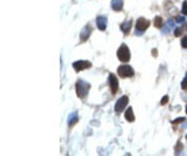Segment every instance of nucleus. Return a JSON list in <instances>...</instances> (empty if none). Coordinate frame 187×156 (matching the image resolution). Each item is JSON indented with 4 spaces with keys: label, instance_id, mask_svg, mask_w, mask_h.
<instances>
[{
    "label": "nucleus",
    "instance_id": "2eb2a0df",
    "mask_svg": "<svg viewBox=\"0 0 187 156\" xmlns=\"http://www.w3.org/2000/svg\"><path fill=\"white\" fill-rule=\"evenodd\" d=\"M175 36H180L181 34H182V28H177V29H175Z\"/></svg>",
    "mask_w": 187,
    "mask_h": 156
},
{
    "label": "nucleus",
    "instance_id": "412c9836",
    "mask_svg": "<svg viewBox=\"0 0 187 156\" xmlns=\"http://www.w3.org/2000/svg\"><path fill=\"white\" fill-rule=\"evenodd\" d=\"M176 21H179V23H182V21H185V18H176Z\"/></svg>",
    "mask_w": 187,
    "mask_h": 156
},
{
    "label": "nucleus",
    "instance_id": "9d476101",
    "mask_svg": "<svg viewBox=\"0 0 187 156\" xmlns=\"http://www.w3.org/2000/svg\"><path fill=\"white\" fill-rule=\"evenodd\" d=\"M125 118H126V120L130 121V123L135 120V115H134V111H132L131 108H127V110L125 111Z\"/></svg>",
    "mask_w": 187,
    "mask_h": 156
},
{
    "label": "nucleus",
    "instance_id": "f8f14e48",
    "mask_svg": "<svg viewBox=\"0 0 187 156\" xmlns=\"http://www.w3.org/2000/svg\"><path fill=\"white\" fill-rule=\"evenodd\" d=\"M90 28L88 26V28H85L84 30H83V33H81V41H84V40H86L88 38H89V35H90Z\"/></svg>",
    "mask_w": 187,
    "mask_h": 156
},
{
    "label": "nucleus",
    "instance_id": "0eeeda50",
    "mask_svg": "<svg viewBox=\"0 0 187 156\" xmlns=\"http://www.w3.org/2000/svg\"><path fill=\"white\" fill-rule=\"evenodd\" d=\"M109 83H110V88H111V93L112 94H116L117 93V89H119V81L116 79V76L114 74H111L109 76Z\"/></svg>",
    "mask_w": 187,
    "mask_h": 156
},
{
    "label": "nucleus",
    "instance_id": "6e6552de",
    "mask_svg": "<svg viewBox=\"0 0 187 156\" xmlns=\"http://www.w3.org/2000/svg\"><path fill=\"white\" fill-rule=\"evenodd\" d=\"M107 23V20H106V18L105 16H97V19H96V25H97V28L100 29V30H105L106 29V24Z\"/></svg>",
    "mask_w": 187,
    "mask_h": 156
},
{
    "label": "nucleus",
    "instance_id": "5701e85b",
    "mask_svg": "<svg viewBox=\"0 0 187 156\" xmlns=\"http://www.w3.org/2000/svg\"><path fill=\"white\" fill-rule=\"evenodd\" d=\"M186 113H187V108H186Z\"/></svg>",
    "mask_w": 187,
    "mask_h": 156
},
{
    "label": "nucleus",
    "instance_id": "4be33fe9",
    "mask_svg": "<svg viewBox=\"0 0 187 156\" xmlns=\"http://www.w3.org/2000/svg\"><path fill=\"white\" fill-rule=\"evenodd\" d=\"M152 55H154V56H157V50L154 49V50H152Z\"/></svg>",
    "mask_w": 187,
    "mask_h": 156
},
{
    "label": "nucleus",
    "instance_id": "1a4fd4ad",
    "mask_svg": "<svg viewBox=\"0 0 187 156\" xmlns=\"http://www.w3.org/2000/svg\"><path fill=\"white\" fill-rule=\"evenodd\" d=\"M112 9L115 11H120L124 6V0H112V4H111Z\"/></svg>",
    "mask_w": 187,
    "mask_h": 156
},
{
    "label": "nucleus",
    "instance_id": "dca6fc26",
    "mask_svg": "<svg viewBox=\"0 0 187 156\" xmlns=\"http://www.w3.org/2000/svg\"><path fill=\"white\" fill-rule=\"evenodd\" d=\"M181 86H182V89H184V90H186V91H187V75H186V78L182 80V84H181Z\"/></svg>",
    "mask_w": 187,
    "mask_h": 156
},
{
    "label": "nucleus",
    "instance_id": "f03ea898",
    "mask_svg": "<svg viewBox=\"0 0 187 156\" xmlns=\"http://www.w3.org/2000/svg\"><path fill=\"white\" fill-rule=\"evenodd\" d=\"M89 89H90V84H88V83H85V81H83V80H79V81L76 83V93H78V96H79V98L86 96Z\"/></svg>",
    "mask_w": 187,
    "mask_h": 156
},
{
    "label": "nucleus",
    "instance_id": "423d86ee",
    "mask_svg": "<svg viewBox=\"0 0 187 156\" xmlns=\"http://www.w3.org/2000/svg\"><path fill=\"white\" fill-rule=\"evenodd\" d=\"M91 68V63L90 61H84V60H79L76 63H74V69L76 71H81L84 69H89Z\"/></svg>",
    "mask_w": 187,
    "mask_h": 156
},
{
    "label": "nucleus",
    "instance_id": "f257e3e1",
    "mask_svg": "<svg viewBox=\"0 0 187 156\" xmlns=\"http://www.w3.org/2000/svg\"><path fill=\"white\" fill-rule=\"evenodd\" d=\"M117 58H119V60L122 61V63H126V61L130 60V58H131L130 50H129V48H127L125 44H122V45L119 48V50H117Z\"/></svg>",
    "mask_w": 187,
    "mask_h": 156
},
{
    "label": "nucleus",
    "instance_id": "7ed1b4c3",
    "mask_svg": "<svg viewBox=\"0 0 187 156\" xmlns=\"http://www.w3.org/2000/svg\"><path fill=\"white\" fill-rule=\"evenodd\" d=\"M117 73L121 78H131L134 75V69L129 65H121L119 69H117Z\"/></svg>",
    "mask_w": 187,
    "mask_h": 156
},
{
    "label": "nucleus",
    "instance_id": "aec40b11",
    "mask_svg": "<svg viewBox=\"0 0 187 156\" xmlns=\"http://www.w3.org/2000/svg\"><path fill=\"white\" fill-rule=\"evenodd\" d=\"M184 121H185V119H184V118H180V119L174 120V121H172V124H180V123H184Z\"/></svg>",
    "mask_w": 187,
    "mask_h": 156
},
{
    "label": "nucleus",
    "instance_id": "a211bd4d",
    "mask_svg": "<svg viewBox=\"0 0 187 156\" xmlns=\"http://www.w3.org/2000/svg\"><path fill=\"white\" fill-rule=\"evenodd\" d=\"M181 45H182V48L187 49V36H185V38L182 39V41H181Z\"/></svg>",
    "mask_w": 187,
    "mask_h": 156
},
{
    "label": "nucleus",
    "instance_id": "f3484780",
    "mask_svg": "<svg viewBox=\"0 0 187 156\" xmlns=\"http://www.w3.org/2000/svg\"><path fill=\"white\" fill-rule=\"evenodd\" d=\"M182 14L186 16L187 15V1L184 3V5H182Z\"/></svg>",
    "mask_w": 187,
    "mask_h": 156
},
{
    "label": "nucleus",
    "instance_id": "6ab92c4d",
    "mask_svg": "<svg viewBox=\"0 0 187 156\" xmlns=\"http://www.w3.org/2000/svg\"><path fill=\"white\" fill-rule=\"evenodd\" d=\"M167 101H169V96H164L162 100H161V105H166Z\"/></svg>",
    "mask_w": 187,
    "mask_h": 156
},
{
    "label": "nucleus",
    "instance_id": "20e7f679",
    "mask_svg": "<svg viewBox=\"0 0 187 156\" xmlns=\"http://www.w3.org/2000/svg\"><path fill=\"white\" fill-rule=\"evenodd\" d=\"M127 103H129V98L127 96H121L117 101H116V105H115V111L117 113V114H120V113H122L124 110H125V106L127 105Z\"/></svg>",
    "mask_w": 187,
    "mask_h": 156
},
{
    "label": "nucleus",
    "instance_id": "4468645a",
    "mask_svg": "<svg viewBox=\"0 0 187 156\" xmlns=\"http://www.w3.org/2000/svg\"><path fill=\"white\" fill-rule=\"evenodd\" d=\"M76 121H78V116H76V114H73L69 120V126H74L76 124Z\"/></svg>",
    "mask_w": 187,
    "mask_h": 156
},
{
    "label": "nucleus",
    "instance_id": "ddd939ff",
    "mask_svg": "<svg viewBox=\"0 0 187 156\" xmlns=\"http://www.w3.org/2000/svg\"><path fill=\"white\" fill-rule=\"evenodd\" d=\"M154 24H155V26H156V28H162V24H164L162 18H161V16H156V18H155Z\"/></svg>",
    "mask_w": 187,
    "mask_h": 156
},
{
    "label": "nucleus",
    "instance_id": "9b49d317",
    "mask_svg": "<svg viewBox=\"0 0 187 156\" xmlns=\"http://www.w3.org/2000/svg\"><path fill=\"white\" fill-rule=\"evenodd\" d=\"M131 25H132V21H127V23H125V24L121 25V30H122L125 34H127V33L130 31V29H131Z\"/></svg>",
    "mask_w": 187,
    "mask_h": 156
},
{
    "label": "nucleus",
    "instance_id": "39448f33",
    "mask_svg": "<svg viewBox=\"0 0 187 156\" xmlns=\"http://www.w3.org/2000/svg\"><path fill=\"white\" fill-rule=\"evenodd\" d=\"M149 26H150V21L149 20H146L145 18L137 19V21H136V29H137V34L139 35L141 34V31H145Z\"/></svg>",
    "mask_w": 187,
    "mask_h": 156
}]
</instances>
